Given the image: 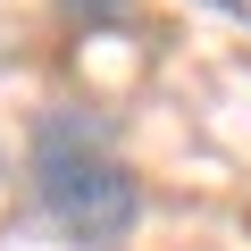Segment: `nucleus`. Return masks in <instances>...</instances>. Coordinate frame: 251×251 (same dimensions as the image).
I'll return each instance as SVG.
<instances>
[{
  "mask_svg": "<svg viewBox=\"0 0 251 251\" xmlns=\"http://www.w3.org/2000/svg\"><path fill=\"white\" fill-rule=\"evenodd\" d=\"M25 193L42 209V226L75 251H117L143 226V176L126 168V151L109 143L100 109H42L25 134Z\"/></svg>",
  "mask_w": 251,
  "mask_h": 251,
  "instance_id": "f257e3e1",
  "label": "nucleus"
},
{
  "mask_svg": "<svg viewBox=\"0 0 251 251\" xmlns=\"http://www.w3.org/2000/svg\"><path fill=\"white\" fill-rule=\"evenodd\" d=\"M67 9H75V17H109V25H117V17H134V0H67Z\"/></svg>",
  "mask_w": 251,
  "mask_h": 251,
  "instance_id": "f03ea898",
  "label": "nucleus"
},
{
  "mask_svg": "<svg viewBox=\"0 0 251 251\" xmlns=\"http://www.w3.org/2000/svg\"><path fill=\"white\" fill-rule=\"evenodd\" d=\"M209 9H218V17H243V25H251V0H209Z\"/></svg>",
  "mask_w": 251,
  "mask_h": 251,
  "instance_id": "7ed1b4c3",
  "label": "nucleus"
}]
</instances>
